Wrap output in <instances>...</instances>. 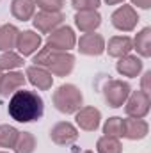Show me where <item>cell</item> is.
Masks as SVG:
<instances>
[{
    "mask_svg": "<svg viewBox=\"0 0 151 153\" xmlns=\"http://www.w3.org/2000/svg\"><path fill=\"white\" fill-rule=\"evenodd\" d=\"M9 116L18 123H32L38 121L44 112V102L34 91H25L23 87L13 93L9 105H7Z\"/></svg>",
    "mask_w": 151,
    "mask_h": 153,
    "instance_id": "6da1fadb",
    "label": "cell"
},
{
    "mask_svg": "<svg viewBox=\"0 0 151 153\" xmlns=\"http://www.w3.org/2000/svg\"><path fill=\"white\" fill-rule=\"evenodd\" d=\"M34 66H41L55 76H68L75 68V55L70 52H59L53 48H41L32 59Z\"/></svg>",
    "mask_w": 151,
    "mask_h": 153,
    "instance_id": "7a4b0ae2",
    "label": "cell"
},
{
    "mask_svg": "<svg viewBox=\"0 0 151 153\" xmlns=\"http://www.w3.org/2000/svg\"><path fill=\"white\" fill-rule=\"evenodd\" d=\"M52 102H53V107L59 112L75 114L84 103V94L73 84H62V85L57 87V91H53Z\"/></svg>",
    "mask_w": 151,
    "mask_h": 153,
    "instance_id": "3957f363",
    "label": "cell"
},
{
    "mask_svg": "<svg viewBox=\"0 0 151 153\" xmlns=\"http://www.w3.org/2000/svg\"><path fill=\"white\" fill-rule=\"evenodd\" d=\"M130 93H132L130 85L123 80H109L103 85V98H105L107 105L112 107V109L123 107Z\"/></svg>",
    "mask_w": 151,
    "mask_h": 153,
    "instance_id": "277c9868",
    "label": "cell"
},
{
    "mask_svg": "<svg viewBox=\"0 0 151 153\" xmlns=\"http://www.w3.org/2000/svg\"><path fill=\"white\" fill-rule=\"evenodd\" d=\"M76 45V36L71 27L64 25V27H57L53 32H50V36L46 38V46L59 50V52H70L71 48H75Z\"/></svg>",
    "mask_w": 151,
    "mask_h": 153,
    "instance_id": "5b68a950",
    "label": "cell"
},
{
    "mask_svg": "<svg viewBox=\"0 0 151 153\" xmlns=\"http://www.w3.org/2000/svg\"><path fill=\"white\" fill-rule=\"evenodd\" d=\"M150 94H146L144 91H132L124 102V112L128 114V117H139L142 119L144 116H148L150 112Z\"/></svg>",
    "mask_w": 151,
    "mask_h": 153,
    "instance_id": "8992f818",
    "label": "cell"
},
{
    "mask_svg": "<svg viewBox=\"0 0 151 153\" xmlns=\"http://www.w3.org/2000/svg\"><path fill=\"white\" fill-rule=\"evenodd\" d=\"M110 22H112V25L117 30H121V32H132L137 27V23H139V14H137V11L132 5H124L123 4L121 7H117L112 13Z\"/></svg>",
    "mask_w": 151,
    "mask_h": 153,
    "instance_id": "52a82bcc",
    "label": "cell"
},
{
    "mask_svg": "<svg viewBox=\"0 0 151 153\" xmlns=\"http://www.w3.org/2000/svg\"><path fill=\"white\" fill-rule=\"evenodd\" d=\"M64 22L62 13H50V11H39L38 14L32 16V23L41 34H50L57 27H61Z\"/></svg>",
    "mask_w": 151,
    "mask_h": 153,
    "instance_id": "ba28073f",
    "label": "cell"
},
{
    "mask_svg": "<svg viewBox=\"0 0 151 153\" xmlns=\"http://www.w3.org/2000/svg\"><path fill=\"white\" fill-rule=\"evenodd\" d=\"M50 139L55 144H59V146H68V144H73L76 139H78V130H76V126H73L71 123L61 121V123H57V125L52 126Z\"/></svg>",
    "mask_w": 151,
    "mask_h": 153,
    "instance_id": "9c48e42d",
    "label": "cell"
},
{
    "mask_svg": "<svg viewBox=\"0 0 151 153\" xmlns=\"http://www.w3.org/2000/svg\"><path fill=\"white\" fill-rule=\"evenodd\" d=\"M78 50L84 55L98 57L105 52V39L101 34H96V32L84 34V36H80V41H78Z\"/></svg>",
    "mask_w": 151,
    "mask_h": 153,
    "instance_id": "30bf717a",
    "label": "cell"
},
{
    "mask_svg": "<svg viewBox=\"0 0 151 153\" xmlns=\"http://www.w3.org/2000/svg\"><path fill=\"white\" fill-rule=\"evenodd\" d=\"M76 125L85 130V132H94L98 130L100 123H101V112L96 107H80L75 112Z\"/></svg>",
    "mask_w": 151,
    "mask_h": 153,
    "instance_id": "8fae6325",
    "label": "cell"
},
{
    "mask_svg": "<svg viewBox=\"0 0 151 153\" xmlns=\"http://www.w3.org/2000/svg\"><path fill=\"white\" fill-rule=\"evenodd\" d=\"M41 43H43L41 36L36 34L34 30H23V32L18 34L16 48H18V52H20L21 57H29V55L36 53L41 48Z\"/></svg>",
    "mask_w": 151,
    "mask_h": 153,
    "instance_id": "7c38bea8",
    "label": "cell"
},
{
    "mask_svg": "<svg viewBox=\"0 0 151 153\" xmlns=\"http://www.w3.org/2000/svg\"><path fill=\"white\" fill-rule=\"evenodd\" d=\"M75 25L76 29L80 32H84V34L94 32L101 25V14L98 11H76Z\"/></svg>",
    "mask_w": 151,
    "mask_h": 153,
    "instance_id": "4fadbf2b",
    "label": "cell"
},
{
    "mask_svg": "<svg viewBox=\"0 0 151 153\" xmlns=\"http://www.w3.org/2000/svg\"><path fill=\"white\" fill-rule=\"evenodd\" d=\"M25 78L41 91H48L52 89V84H53V76L48 70L41 68V66H29L27 71H25Z\"/></svg>",
    "mask_w": 151,
    "mask_h": 153,
    "instance_id": "5bb4252c",
    "label": "cell"
},
{
    "mask_svg": "<svg viewBox=\"0 0 151 153\" xmlns=\"http://www.w3.org/2000/svg\"><path fill=\"white\" fill-rule=\"evenodd\" d=\"M27 78L23 73L20 71H7V73H2L0 76V96H9L13 93H16L18 89H21L25 85Z\"/></svg>",
    "mask_w": 151,
    "mask_h": 153,
    "instance_id": "9a60e30c",
    "label": "cell"
},
{
    "mask_svg": "<svg viewBox=\"0 0 151 153\" xmlns=\"http://www.w3.org/2000/svg\"><path fill=\"white\" fill-rule=\"evenodd\" d=\"M142 61H141V57H137V55H124V57H121L119 61H117V64H115V70H117V73L123 76H128V78H135V76H139V73L142 71Z\"/></svg>",
    "mask_w": 151,
    "mask_h": 153,
    "instance_id": "2e32d148",
    "label": "cell"
},
{
    "mask_svg": "<svg viewBox=\"0 0 151 153\" xmlns=\"http://www.w3.org/2000/svg\"><path fill=\"white\" fill-rule=\"evenodd\" d=\"M150 132V126L144 119H139V117H128L124 119V134L123 137L130 139V141H141L148 135Z\"/></svg>",
    "mask_w": 151,
    "mask_h": 153,
    "instance_id": "e0dca14e",
    "label": "cell"
},
{
    "mask_svg": "<svg viewBox=\"0 0 151 153\" xmlns=\"http://www.w3.org/2000/svg\"><path fill=\"white\" fill-rule=\"evenodd\" d=\"M105 50L109 52L110 57L121 59L133 50V45H132V39L128 36H114V38L109 39V45H105Z\"/></svg>",
    "mask_w": 151,
    "mask_h": 153,
    "instance_id": "ac0fdd59",
    "label": "cell"
},
{
    "mask_svg": "<svg viewBox=\"0 0 151 153\" xmlns=\"http://www.w3.org/2000/svg\"><path fill=\"white\" fill-rule=\"evenodd\" d=\"M36 13L34 0H13L11 2V14L20 22H29Z\"/></svg>",
    "mask_w": 151,
    "mask_h": 153,
    "instance_id": "d6986e66",
    "label": "cell"
},
{
    "mask_svg": "<svg viewBox=\"0 0 151 153\" xmlns=\"http://www.w3.org/2000/svg\"><path fill=\"white\" fill-rule=\"evenodd\" d=\"M20 30L11 25L5 23L0 27V52H11L13 48H16V39H18Z\"/></svg>",
    "mask_w": 151,
    "mask_h": 153,
    "instance_id": "ffe728a7",
    "label": "cell"
},
{
    "mask_svg": "<svg viewBox=\"0 0 151 153\" xmlns=\"http://www.w3.org/2000/svg\"><path fill=\"white\" fill-rule=\"evenodd\" d=\"M132 45H133V50H137V53L141 57H151V29L150 27L142 29L135 36V39L132 41Z\"/></svg>",
    "mask_w": 151,
    "mask_h": 153,
    "instance_id": "44dd1931",
    "label": "cell"
},
{
    "mask_svg": "<svg viewBox=\"0 0 151 153\" xmlns=\"http://www.w3.org/2000/svg\"><path fill=\"white\" fill-rule=\"evenodd\" d=\"M13 150H14V153H34V150H36V137L30 132H20Z\"/></svg>",
    "mask_w": 151,
    "mask_h": 153,
    "instance_id": "7402d4cb",
    "label": "cell"
},
{
    "mask_svg": "<svg viewBox=\"0 0 151 153\" xmlns=\"http://www.w3.org/2000/svg\"><path fill=\"white\" fill-rule=\"evenodd\" d=\"M103 134L107 137H114V139L123 137V134H124V119L117 117V116L109 117L105 121V125H103Z\"/></svg>",
    "mask_w": 151,
    "mask_h": 153,
    "instance_id": "603a6c76",
    "label": "cell"
},
{
    "mask_svg": "<svg viewBox=\"0 0 151 153\" xmlns=\"http://www.w3.org/2000/svg\"><path fill=\"white\" fill-rule=\"evenodd\" d=\"M23 66V57L16 52H4L0 55V70H5V71H14L18 68Z\"/></svg>",
    "mask_w": 151,
    "mask_h": 153,
    "instance_id": "cb8c5ba5",
    "label": "cell"
},
{
    "mask_svg": "<svg viewBox=\"0 0 151 153\" xmlns=\"http://www.w3.org/2000/svg\"><path fill=\"white\" fill-rule=\"evenodd\" d=\"M18 130L11 125H0V148H14L18 139Z\"/></svg>",
    "mask_w": 151,
    "mask_h": 153,
    "instance_id": "d4e9b609",
    "label": "cell"
},
{
    "mask_svg": "<svg viewBox=\"0 0 151 153\" xmlns=\"http://www.w3.org/2000/svg\"><path fill=\"white\" fill-rule=\"evenodd\" d=\"M96 150L98 153H121L123 152V146L119 143V139H114V137H100L98 143H96Z\"/></svg>",
    "mask_w": 151,
    "mask_h": 153,
    "instance_id": "484cf974",
    "label": "cell"
},
{
    "mask_svg": "<svg viewBox=\"0 0 151 153\" xmlns=\"http://www.w3.org/2000/svg\"><path fill=\"white\" fill-rule=\"evenodd\" d=\"M36 5L41 7V11H50V13H61L64 7V0H34Z\"/></svg>",
    "mask_w": 151,
    "mask_h": 153,
    "instance_id": "4316f807",
    "label": "cell"
},
{
    "mask_svg": "<svg viewBox=\"0 0 151 153\" xmlns=\"http://www.w3.org/2000/svg\"><path fill=\"white\" fill-rule=\"evenodd\" d=\"M101 0H71L75 11H96Z\"/></svg>",
    "mask_w": 151,
    "mask_h": 153,
    "instance_id": "83f0119b",
    "label": "cell"
},
{
    "mask_svg": "<svg viewBox=\"0 0 151 153\" xmlns=\"http://www.w3.org/2000/svg\"><path fill=\"white\" fill-rule=\"evenodd\" d=\"M141 91H144L146 94H150V91H151V71H146V73H144V76H142Z\"/></svg>",
    "mask_w": 151,
    "mask_h": 153,
    "instance_id": "f1b7e54d",
    "label": "cell"
},
{
    "mask_svg": "<svg viewBox=\"0 0 151 153\" xmlns=\"http://www.w3.org/2000/svg\"><path fill=\"white\" fill-rule=\"evenodd\" d=\"M132 4L141 7V9H150L151 7V0H132Z\"/></svg>",
    "mask_w": 151,
    "mask_h": 153,
    "instance_id": "f546056e",
    "label": "cell"
},
{
    "mask_svg": "<svg viewBox=\"0 0 151 153\" xmlns=\"http://www.w3.org/2000/svg\"><path fill=\"white\" fill-rule=\"evenodd\" d=\"M105 2H107L109 5H117V4H123L124 0H105Z\"/></svg>",
    "mask_w": 151,
    "mask_h": 153,
    "instance_id": "4dcf8cb0",
    "label": "cell"
},
{
    "mask_svg": "<svg viewBox=\"0 0 151 153\" xmlns=\"http://www.w3.org/2000/svg\"><path fill=\"white\" fill-rule=\"evenodd\" d=\"M84 153H93V152H84Z\"/></svg>",
    "mask_w": 151,
    "mask_h": 153,
    "instance_id": "1f68e13d",
    "label": "cell"
},
{
    "mask_svg": "<svg viewBox=\"0 0 151 153\" xmlns=\"http://www.w3.org/2000/svg\"><path fill=\"white\" fill-rule=\"evenodd\" d=\"M0 76H2V70H0Z\"/></svg>",
    "mask_w": 151,
    "mask_h": 153,
    "instance_id": "d6a6232c",
    "label": "cell"
},
{
    "mask_svg": "<svg viewBox=\"0 0 151 153\" xmlns=\"http://www.w3.org/2000/svg\"><path fill=\"white\" fill-rule=\"evenodd\" d=\"M0 153H7V152H0Z\"/></svg>",
    "mask_w": 151,
    "mask_h": 153,
    "instance_id": "836d02e7",
    "label": "cell"
}]
</instances>
